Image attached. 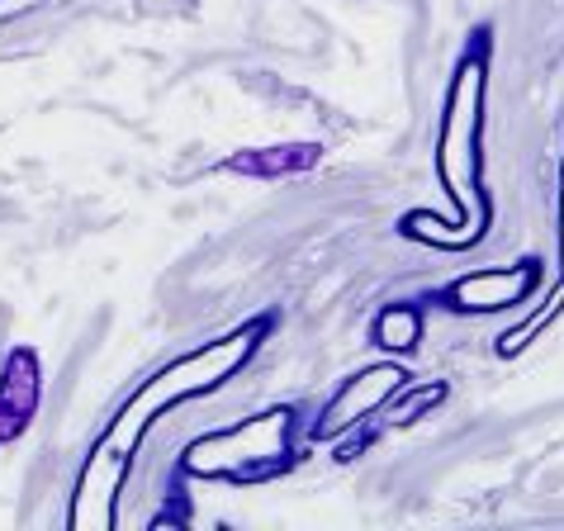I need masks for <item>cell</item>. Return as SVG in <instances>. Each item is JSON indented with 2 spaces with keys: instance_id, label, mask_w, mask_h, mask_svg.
I'll use <instances>...</instances> for the list:
<instances>
[{
  "instance_id": "6",
  "label": "cell",
  "mask_w": 564,
  "mask_h": 531,
  "mask_svg": "<svg viewBox=\"0 0 564 531\" xmlns=\"http://www.w3.org/2000/svg\"><path fill=\"white\" fill-rule=\"evenodd\" d=\"M323 162V143H275V148H247L228 158L232 176H257V181H280V176H304Z\"/></svg>"
},
{
  "instance_id": "5",
  "label": "cell",
  "mask_w": 564,
  "mask_h": 531,
  "mask_svg": "<svg viewBox=\"0 0 564 531\" xmlns=\"http://www.w3.org/2000/svg\"><path fill=\"white\" fill-rule=\"evenodd\" d=\"M39 409V356L14 347L6 375H0V442H14Z\"/></svg>"
},
{
  "instance_id": "2",
  "label": "cell",
  "mask_w": 564,
  "mask_h": 531,
  "mask_svg": "<svg viewBox=\"0 0 564 531\" xmlns=\"http://www.w3.org/2000/svg\"><path fill=\"white\" fill-rule=\"evenodd\" d=\"M294 460V409H271L261 418L214 432L185 451V470L209 479H265Z\"/></svg>"
},
{
  "instance_id": "4",
  "label": "cell",
  "mask_w": 564,
  "mask_h": 531,
  "mask_svg": "<svg viewBox=\"0 0 564 531\" xmlns=\"http://www.w3.org/2000/svg\"><path fill=\"white\" fill-rule=\"evenodd\" d=\"M541 280V261L527 257L517 266H489V271H469L446 290V304L456 314H498V308L522 304Z\"/></svg>"
},
{
  "instance_id": "8",
  "label": "cell",
  "mask_w": 564,
  "mask_h": 531,
  "mask_svg": "<svg viewBox=\"0 0 564 531\" xmlns=\"http://www.w3.org/2000/svg\"><path fill=\"white\" fill-rule=\"evenodd\" d=\"M432 403H446V384H417L409 399H399L394 409H389V423L403 427V423H413L417 413H427Z\"/></svg>"
},
{
  "instance_id": "1",
  "label": "cell",
  "mask_w": 564,
  "mask_h": 531,
  "mask_svg": "<svg viewBox=\"0 0 564 531\" xmlns=\"http://www.w3.org/2000/svg\"><path fill=\"white\" fill-rule=\"evenodd\" d=\"M484 90H489V57H484V43L469 48L460 57L456 76H451L446 90V115L442 129H436V176H442V191L456 205V218L442 224L436 214L417 209L409 218H399V232L427 242V247H446V252H465L475 247L484 232H489V199H484Z\"/></svg>"
},
{
  "instance_id": "3",
  "label": "cell",
  "mask_w": 564,
  "mask_h": 531,
  "mask_svg": "<svg viewBox=\"0 0 564 531\" xmlns=\"http://www.w3.org/2000/svg\"><path fill=\"white\" fill-rule=\"evenodd\" d=\"M403 384H409V370H403V366H394V361L356 370L351 380H341V389H337V394L323 403V418H318V423H313V436H318V442H327V436H341V432H351V427L360 423V418L380 413L384 403L394 399Z\"/></svg>"
},
{
  "instance_id": "7",
  "label": "cell",
  "mask_w": 564,
  "mask_h": 531,
  "mask_svg": "<svg viewBox=\"0 0 564 531\" xmlns=\"http://www.w3.org/2000/svg\"><path fill=\"white\" fill-rule=\"evenodd\" d=\"M422 342V314L413 304H389L380 318H375V347L384 351H413Z\"/></svg>"
}]
</instances>
